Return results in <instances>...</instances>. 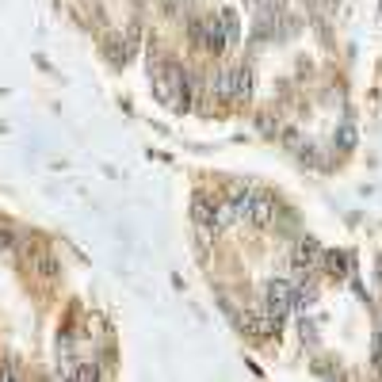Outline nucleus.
I'll list each match as a JSON object with an SVG mask.
<instances>
[{
	"mask_svg": "<svg viewBox=\"0 0 382 382\" xmlns=\"http://www.w3.org/2000/svg\"><path fill=\"white\" fill-rule=\"evenodd\" d=\"M291 306H294V287L287 283V279H272V283L264 287V310L272 314V318H283Z\"/></svg>",
	"mask_w": 382,
	"mask_h": 382,
	"instance_id": "obj_2",
	"label": "nucleus"
},
{
	"mask_svg": "<svg viewBox=\"0 0 382 382\" xmlns=\"http://www.w3.org/2000/svg\"><path fill=\"white\" fill-rule=\"evenodd\" d=\"M191 35H195V39H203V46H207V50L210 54H222V50H226V39H229V35H226V23H191Z\"/></svg>",
	"mask_w": 382,
	"mask_h": 382,
	"instance_id": "obj_3",
	"label": "nucleus"
},
{
	"mask_svg": "<svg viewBox=\"0 0 382 382\" xmlns=\"http://www.w3.org/2000/svg\"><path fill=\"white\" fill-rule=\"evenodd\" d=\"M318 260H321V245L314 237H302L294 245V268H302V272H314L318 268Z\"/></svg>",
	"mask_w": 382,
	"mask_h": 382,
	"instance_id": "obj_4",
	"label": "nucleus"
},
{
	"mask_svg": "<svg viewBox=\"0 0 382 382\" xmlns=\"http://www.w3.org/2000/svg\"><path fill=\"white\" fill-rule=\"evenodd\" d=\"M210 88H214V96H222V100H245L249 92H253V77H249V69H222Z\"/></svg>",
	"mask_w": 382,
	"mask_h": 382,
	"instance_id": "obj_1",
	"label": "nucleus"
},
{
	"mask_svg": "<svg viewBox=\"0 0 382 382\" xmlns=\"http://www.w3.org/2000/svg\"><path fill=\"white\" fill-rule=\"evenodd\" d=\"M272 214H275L272 195L253 191V207H249V222H256V226H268V222H272Z\"/></svg>",
	"mask_w": 382,
	"mask_h": 382,
	"instance_id": "obj_5",
	"label": "nucleus"
},
{
	"mask_svg": "<svg viewBox=\"0 0 382 382\" xmlns=\"http://www.w3.org/2000/svg\"><path fill=\"white\" fill-rule=\"evenodd\" d=\"M96 375H100L96 367H80V371H77V378H96Z\"/></svg>",
	"mask_w": 382,
	"mask_h": 382,
	"instance_id": "obj_8",
	"label": "nucleus"
},
{
	"mask_svg": "<svg viewBox=\"0 0 382 382\" xmlns=\"http://www.w3.org/2000/svg\"><path fill=\"white\" fill-rule=\"evenodd\" d=\"M279 321H283V318H272V314H249L245 329L253 333V337L264 340V337H272V333H279Z\"/></svg>",
	"mask_w": 382,
	"mask_h": 382,
	"instance_id": "obj_6",
	"label": "nucleus"
},
{
	"mask_svg": "<svg viewBox=\"0 0 382 382\" xmlns=\"http://www.w3.org/2000/svg\"><path fill=\"white\" fill-rule=\"evenodd\" d=\"M325 272H329L333 279H344L348 275V256L344 253H325Z\"/></svg>",
	"mask_w": 382,
	"mask_h": 382,
	"instance_id": "obj_7",
	"label": "nucleus"
}]
</instances>
